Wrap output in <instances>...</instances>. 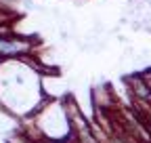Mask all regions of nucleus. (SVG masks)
<instances>
[{
    "instance_id": "2",
    "label": "nucleus",
    "mask_w": 151,
    "mask_h": 143,
    "mask_svg": "<svg viewBox=\"0 0 151 143\" xmlns=\"http://www.w3.org/2000/svg\"><path fill=\"white\" fill-rule=\"evenodd\" d=\"M126 84H128V88H130L132 97H134L137 101H141V103H149V97H151L149 82H147V80L141 76V72L126 76Z\"/></svg>"
},
{
    "instance_id": "3",
    "label": "nucleus",
    "mask_w": 151,
    "mask_h": 143,
    "mask_svg": "<svg viewBox=\"0 0 151 143\" xmlns=\"http://www.w3.org/2000/svg\"><path fill=\"white\" fill-rule=\"evenodd\" d=\"M76 143H101V139H99V135H94L92 126L86 122L76 129Z\"/></svg>"
},
{
    "instance_id": "4",
    "label": "nucleus",
    "mask_w": 151,
    "mask_h": 143,
    "mask_svg": "<svg viewBox=\"0 0 151 143\" xmlns=\"http://www.w3.org/2000/svg\"><path fill=\"white\" fill-rule=\"evenodd\" d=\"M32 143H59V141H50V139H42V137H38V139H32Z\"/></svg>"
},
{
    "instance_id": "5",
    "label": "nucleus",
    "mask_w": 151,
    "mask_h": 143,
    "mask_svg": "<svg viewBox=\"0 0 151 143\" xmlns=\"http://www.w3.org/2000/svg\"><path fill=\"white\" fill-rule=\"evenodd\" d=\"M145 124H147V126L151 129V107H149V110L145 112Z\"/></svg>"
},
{
    "instance_id": "1",
    "label": "nucleus",
    "mask_w": 151,
    "mask_h": 143,
    "mask_svg": "<svg viewBox=\"0 0 151 143\" xmlns=\"http://www.w3.org/2000/svg\"><path fill=\"white\" fill-rule=\"evenodd\" d=\"M38 36H11L2 34L0 36V61H15V59H25L32 55L36 48Z\"/></svg>"
},
{
    "instance_id": "6",
    "label": "nucleus",
    "mask_w": 151,
    "mask_h": 143,
    "mask_svg": "<svg viewBox=\"0 0 151 143\" xmlns=\"http://www.w3.org/2000/svg\"><path fill=\"white\" fill-rule=\"evenodd\" d=\"M149 91H151V82H149ZM149 103H151V97H149Z\"/></svg>"
}]
</instances>
